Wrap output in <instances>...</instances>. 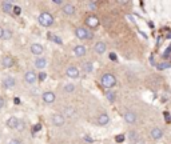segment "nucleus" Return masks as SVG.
I'll list each match as a JSON object with an SVG mask.
<instances>
[{"instance_id":"f257e3e1","label":"nucleus","mask_w":171,"mask_h":144,"mask_svg":"<svg viewBox=\"0 0 171 144\" xmlns=\"http://www.w3.org/2000/svg\"><path fill=\"white\" fill-rule=\"evenodd\" d=\"M102 85L104 87V88H112L114 85L116 84V79L115 76L111 75V73H104V75L102 76Z\"/></svg>"},{"instance_id":"f03ea898","label":"nucleus","mask_w":171,"mask_h":144,"mask_svg":"<svg viewBox=\"0 0 171 144\" xmlns=\"http://www.w3.org/2000/svg\"><path fill=\"white\" fill-rule=\"evenodd\" d=\"M39 23L42 24L43 27H50L53 24V16L51 15V13L48 12H43L39 15Z\"/></svg>"},{"instance_id":"7ed1b4c3","label":"nucleus","mask_w":171,"mask_h":144,"mask_svg":"<svg viewBox=\"0 0 171 144\" xmlns=\"http://www.w3.org/2000/svg\"><path fill=\"white\" fill-rule=\"evenodd\" d=\"M75 35L78 39H92V33L90 31H87L86 28H83V27H79V28L75 29Z\"/></svg>"},{"instance_id":"20e7f679","label":"nucleus","mask_w":171,"mask_h":144,"mask_svg":"<svg viewBox=\"0 0 171 144\" xmlns=\"http://www.w3.org/2000/svg\"><path fill=\"white\" fill-rule=\"evenodd\" d=\"M38 78H39L38 73H35L33 71H27L26 75H24V80L28 83V84H35Z\"/></svg>"},{"instance_id":"39448f33","label":"nucleus","mask_w":171,"mask_h":144,"mask_svg":"<svg viewBox=\"0 0 171 144\" xmlns=\"http://www.w3.org/2000/svg\"><path fill=\"white\" fill-rule=\"evenodd\" d=\"M42 98H43V102H44V103H47V104H51V103H53L56 100V95L53 92H51V91H47V92H44L42 95Z\"/></svg>"},{"instance_id":"423d86ee","label":"nucleus","mask_w":171,"mask_h":144,"mask_svg":"<svg viewBox=\"0 0 171 144\" xmlns=\"http://www.w3.org/2000/svg\"><path fill=\"white\" fill-rule=\"evenodd\" d=\"M52 123H53V126H56V127H60V126H63L64 124V122H66V118H64V115H60V113H55V115L52 116Z\"/></svg>"},{"instance_id":"0eeeda50","label":"nucleus","mask_w":171,"mask_h":144,"mask_svg":"<svg viewBox=\"0 0 171 144\" xmlns=\"http://www.w3.org/2000/svg\"><path fill=\"white\" fill-rule=\"evenodd\" d=\"M66 73H67V76H68V78H71V79H78L79 78V69L76 68V67H68V68H67V71H66Z\"/></svg>"},{"instance_id":"6e6552de","label":"nucleus","mask_w":171,"mask_h":144,"mask_svg":"<svg viewBox=\"0 0 171 144\" xmlns=\"http://www.w3.org/2000/svg\"><path fill=\"white\" fill-rule=\"evenodd\" d=\"M86 24L90 27V28H96L99 25V19L96 16H88L86 19Z\"/></svg>"},{"instance_id":"1a4fd4ad","label":"nucleus","mask_w":171,"mask_h":144,"mask_svg":"<svg viewBox=\"0 0 171 144\" xmlns=\"http://www.w3.org/2000/svg\"><path fill=\"white\" fill-rule=\"evenodd\" d=\"M15 84H16V80L11 78V76H7V78L3 80V87H4V88H13Z\"/></svg>"},{"instance_id":"9d476101","label":"nucleus","mask_w":171,"mask_h":144,"mask_svg":"<svg viewBox=\"0 0 171 144\" xmlns=\"http://www.w3.org/2000/svg\"><path fill=\"white\" fill-rule=\"evenodd\" d=\"M19 119L18 118H15V116H12V118H9L8 120H7V127L8 128H11V129H18V126H19Z\"/></svg>"},{"instance_id":"9b49d317","label":"nucleus","mask_w":171,"mask_h":144,"mask_svg":"<svg viewBox=\"0 0 171 144\" xmlns=\"http://www.w3.org/2000/svg\"><path fill=\"white\" fill-rule=\"evenodd\" d=\"M75 12H76V8L74 4H64V7H63V13L67 16H71Z\"/></svg>"},{"instance_id":"f8f14e48","label":"nucleus","mask_w":171,"mask_h":144,"mask_svg":"<svg viewBox=\"0 0 171 144\" xmlns=\"http://www.w3.org/2000/svg\"><path fill=\"white\" fill-rule=\"evenodd\" d=\"M43 51H44V48H43V45H40L39 43H35V44L31 45V52L33 53V55L39 56L43 53Z\"/></svg>"},{"instance_id":"ddd939ff","label":"nucleus","mask_w":171,"mask_h":144,"mask_svg":"<svg viewBox=\"0 0 171 144\" xmlns=\"http://www.w3.org/2000/svg\"><path fill=\"white\" fill-rule=\"evenodd\" d=\"M95 52L96 53H99V55H103V53L106 52V49H107V47H106V43L104 42H98L95 44Z\"/></svg>"},{"instance_id":"4468645a","label":"nucleus","mask_w":171,"mask_h":144,"mask_svg":"<svg viewBox=\"0 0 171 144\" xmlns=\"http://www.w3.org/2000/svg\"><path fill=\"white\" fill-rule=\"evenodd\" d=\"M13 5L12 4V2H3L2 3V9H3V12H5V13H11L13 12Z\"/></svg>"},{"instance_id":"2eb2a0df","label":"nucleus","mask_w":171,"mask_h":144,"mask_svg":"<svg viewBox=\"0 0 171 144\" xmlns=\"http://www.w3.org/2000/svg\"><path fill=\"white\" fill-rule=\"evenodd\" d=\"M87 52L86 47L83 45H76L75 48H74V53H75V56H78V58H82V56H84Z\"/></svg>"},{"instance_id":"dca6fc26","label":"nucleus","mask_w":171,"mask_h":144,"mask_svg":"<svg viewBox=\"0 0 171 144\" xmlns=\"http://www.w3.org/2000/svg\"><path fill=\"white\" fill-rule=\"evenodd\" d=\"M98 124L99 126H106V124H108V122H110V116L107 115V113H102V115H99L98 116Z\"/></svg>"},{"instance_id":"f3484780","label":"nucleus","mask_w":171,"mask_h":144,"mask_svg":"<svg viewBox=\"0 0 171 144\" xmlns=\"http://www.w3.org/2000/svg\"><path fill=\"white\" fill-rule=\"evenodd\" d=\"M125 120L127 123H128V124H134V123L136 122V115L134 112H126L125 113Z\"/></svg>"},{"instance_id":"a211bd4d","label":"nucleus","mask_w":171,"mask_h":144,"mask_svg":"<svg viewBox=\"0 0 171 144\" xmlns=\"http://www.w3.org/2000/svg\"><path fill=\"white\" fill-rule=\"evenodd\" d=\"M2 64L4 68H11V67L13 65V59L11 58V56H4L2 60Z\"/></svg>"},{"instance_id":"6ab92c4d","label":"nucleus","mask_w":171,"mask_h":144,"mask_svg":"<svg viewBox=\"0 0 171 144\" xmlns=\"http://www.w3.org/2000/svg\"><path fill=\"white\" fill-rule=\"evenodd\" d=\"M162 135H163L162 129L158 128V127H155V128H152V129H151V138H152V139L159 140L160 138H162Z\"/></svg>"},{"instance_id":"aec40b11","label":"nucleus","mask_w":171,"mask_h":144,"mask_svg":"<svg viewBox=\"0 0 171 144\" xmlns=\"http://www.w3.org/2000/svg\"><path fill=\"white\" fill-rule=\"evenodd\" d=\"M46 65H47V60L44 58H38L35 60V67L38 69H43V68H46Z\"/></svg>"},{"instance_id":"412c9836","label":"nucleus","mask_w":171,"mask_h":144,"mask_svg":"<svg viewBox=\"0 0 171 144\" xmlns=\"http://www.w3.org/2000/svg\"><path fill=\"white\" fill-rule=\"evenodd\" d=\"M83 71H84L86 73H90L92 71V63L91 62H87L83 64Z\"/></svg>"},{"instance_id":"4be33fe9","label":"nucleus","mask_w":171,"mask_h":144,"mask_svg":"<svg viewBox=\"0 0 171 144\" xmlns=\"http://www.w3.org/2000/svg\"><path fill=\"white\" fill-rule=\"evenodd\" d=\"M75 91V84H66L64 85V92H74Z\"/></svg>"},{"instance_id":"5701e85b","label":"nucleus","mask_w":171,"mask_h":144,"mask_svg":"<svg viewBox=\"0 0 171 144\" xmlns=\"http://www.w3.org/2000/svg\"><path fill=\"white\" fill-rule=\"evenodd\" d=\"M12 38V31L11 29H4V36H3V39H5V40H8V39H11Z\"/></svg>"},{"instance_id":"b1692460","label":"nucleus","mask_w":171,"mask_h":144,"mask_svg":"<svg viewBox=\"0 0 171 144\" xmlns=\"http://www.w3.org/2000/svg\"><path fill=\"white\" fill-rule=\"evenodd\" d=\"M106 96H107V99H108L110 102H114V100H115V93H114L112 91H108L106 93Z\"/></svg>"},{"instance_id":"393cba45","label":"nucleus","mask_w":171,"mask_h":144,"mask_svg":"<svg viewBox=\"0 0 171 144\" xmlns=\"http://www.w3.org/2000/svg\"><path fill=\"white\" fill-rule=\"evenodd\" d=\"M171 67V63L166 62V63H162V64H158V69H165V68H170Z\"/></svg>"},{"instance_id":"a878e982","label":"nucleus","mask_w":171,"mask_h":144,"mask_svg":"<svg viewBox=\"0 0 171 144\" xmlns=\"http://www.w3.org/2000/svg\"><path fill=\"white\" fill-rule=\"evenodd\" d=\"M74 113H75V109H72V108H67V109H66V115H64V116H74Z\"/></svg>"},{"instance_id":"bb28decb","label":"nucleus","mask_w":171,"mask_h":144,"mask_svg":"<svg viewBox=\"0 0 171 144\" xmlns=\"http://www.w3.org/2000/svg\"><path fill=\"white\" fill-rule=\"evenodd\" d=\"M170 53H171V45H169V48L165 51V53H163V58H166V59H169L170 58Z\"/></svg>"},{"instance_id":"cd10ccee","label":"nucleus","mask_w":171,"mask_h":144,"mask_svg":"<svg viewBox=\"0 0 171 144\" xmlns=\"http://www.w3.org/2000/svg\"><path fill=\"white\" fill-rule=\"evenodd\" d=\"M13 13H15V15H20V13H22V8H20L19 5H15L13 7Z\"/></svg>"},{"instance_id":"c85d7f7f","label":"nucleus","mask_w":171,"mask_h":144,"mask_svg":"<svg viewBox=\"0 0 171 144\" xmlns=\"http://www.w3.org/2000/svg\"><path fill=\"white\" fill-rule=\"evenodd\" d=\"M46 78H47V73H46V72H40L38 79L40 80V82H43V80H46Z\"/></svg>"},{"instance_id":"c756f323","label":"nucleus","mask_w":171,"mask_h":144,"mask_svg":"<svg viewBox=\"0 0 171 144\" xmlns=\"http://www.w3.org/2000/svg\"><path fill=\"white\" fill-rule=\"evenodd\" d=\"M163 116H165V120H166V123H170L171 122V118H170V113L169 112H165V113H163Z\"/></svg>"},{"instance_id":"7c9ffc66","label":"nucleus","mask_w":171,"mask_h":144,"mask_svg":"<svg viewBox=\"0 0 171 144\" xmlns=\"http://www.w3.org/2000/svg\"><path fill=\"white\" fill-rule=\"evenodd\" d=\"M116 142H118V143L125 142V135H118V136H116Z\"/></svg>"},{"instance_id":"2f4dec72","label":"nucleus","mask_w":171,"mask_h":144,"mask_svg":"<svg viewBox=\"0 0 171 144\" xmlns=\"http://www.w3.org/2000/svg\"><path fill=\"white\" fill-rule=\"evenodd\" d=\"M63 0H52V4H55V5H62L63 4Z\"/></svg>"},{"instance_id":"473e14b6","label":"nucleus","mask_w":171,"mask_h":144,"mask_svg":"<svg viewBox=\"0 0 171 144\" xmlns=\"http://www.w3.org/2000/svg\"><path fill=\"white\" fill-rule=\"evenodd\" d=\"M8 144H22V143H20V140H18V139H11Z\"/></svg>"},{"instance_id":"72a5a7b5","label":"nucleus","mask_w":171,"mask_h":144,"mask_svg":"<svg viewBox=\"0 0 171 144\" xmlns=\"http://www.w3.org/2000/svg\"><path fill=\"white\" fill-rule=\"evenodd\" d=\"M88 5H90V9H96V5H98V4H96L95 2H91Z\"/></svg>"},{"instance_id":"f704fd0d","label":"nucleus","mask_w":171,"mask_h":144,"mask_svg":"<svg viewBox=\"0 0 171 144\" xmlns=\"http://www.w3.org/2000/svg\"><path fill=\"white\" fill-rule=\"evenodd\" d=\"M40 128H42V126H40V124H36L35 127H33V132H38V131H40Z\"/></svg>"},{"instance_id":"c9c22d12","label":"nucleus","mask_w":171,"mask_h":144,"mask_svg":"<svg viewBox=\"0 0 171 144\" xmlns=\"http://www.w3.org/2000/svg\"><path fill=\"white\" fill-rule=\"evenodd\" d=\"M110 59H111V60H114V62H115V60L118 59V58H116V55H115V53H110Z\"/></svg>"},{"instance_id":"e433bc0d","label":"nucleus","mask_w":171,"mask_h":144,"mask_svg":"<svg viewBox=\"0 0 171 144\" xmlns=\"http://www.w3.org/2000/svg\"><path fill=\"white\" fill-rule=\"evenodd\" d=\"M53 40H55V43H58V44H62V40L59 38H56V36H53Z\"/></svg>"},{"instance_id":"4c0bfd02","label":"nucleus","mask_w":171,"mask_h":144,"mask_svg":"<svg viewBox=\"0 0 171 144\" xmlns=\"http://www.w3.org/2000/svg\"><path fill=\"white\" fill-rule=\"evenodd\" d=\"M3 107H4V99H3V98H0V109H2Z\"/></svg>"},{"instance_id":"58836bf2","label":"nucleus","mask_w":171,"mask_h":144,"mask_svg":"<svg viewBox=\"0 0 171 144\" xmlns=\"http://www.w3.org/2000/svg\"><path fill=\"white\" fill-rule=\"evenodd\" d=\"M3 36H4V29L0 27V39H3Z\"/></svg>"},{"instance_id":"ea45409f","label":"nucleus","mask_w":171,"mask_h":144,"mask_svg":"<svg viewBox=\"0 0 171 144\" xmlns=\"http://www.w3.org/2000/svg\"><path fill=\"white\" fill-rule=\"evenodd\" d=\"M166 38H170V39H171V32H169V33H167V35H166Z\"/></svg>"}]
</instances>
